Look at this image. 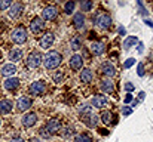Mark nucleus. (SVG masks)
Wrapping results in <instances>:
<instances>
[{
	"mask_svg": "<svg viewBox=\"0 0 153 142\" xmlns=\"http://www.w3.org/2000/svg\"><path fill=\"white\" fill-rule=\"evenodd\" d=\"M68 65H70V68H71L73 71H80V70L83 68V58H82V55H79V53L71 55Z\"/></svg>",
	"mask_w": 153,
	"mask_h": 142,
	"instance_id": "obj_15",
	"label": "nucleus"
},
{
	"mask_svg": "<svg viewBox=\"0 0 153 142\" xmlns=\"http://www.w3.org/2000/svg\"><path fill=\"white\" fill-rule=\"evenodd\" d=\"M114 118L116 116L110 111V110H101V114H100V120H101L104 124H113L114 123Z\"/></svg>",
	"mask_w": 153,
	"mask_h": 142,
	"instance_id": "obj_22",
	"label": "nucleus"
},
{
	"mask_svg": "<svg viewBox=\"0 0 153 142\" xmlns=\"http://www.w3.org/2000/svg\"><path fill=\"white\" fill-rule=\"evenodd\" d=\"M10 4H12V1H10V0H0V12L7 10V9L10 7Z\"/></svg>",
	"mask_w": 153,
	"mask_h": 142,
	"instance_id": "obj_35",
	"label": "nucleus"
},
{
	"mask_svg": "<svg viewBox=\"0 0 153 142\" xmlns=\"http://www.w3.org/2000/svg\"><path fill=\"white\" fill-rule=\"evenodd\" d=\"M82 121L86 124V127L95 129V127L98 126L100 117H98V116H95V114H89V116H85V117H82Z\"/></svg>",
	"mask_w": 153,
	"mask_h": 142,
	"instance_id": "obj_20",
	"label": "nucleus"
},
{
	"mask_svg": "<svg viewBox=\"0 0 153 142\" xmlns=\"http://www.w3.org/2000/svg\"><path fill=\"white\" fill-rule=\"evenodd\" d=\"M10 40L15 43V45H24L27 40H28V34H27V30L25 27L22 25H18L12 30L10 33Z\"/></svg>",
	"mask_w": 153,
	"mask_h": 142,
	"instance_id": "obj_4",
	"label": "nucleus"
},
{
	"mask_svg": "<svg viewBox=\"0 0 153 142\" xmlns=\"http://www.w3.org/2000/svg\"><path fill=\"white\" fill-rule=\"evenodd\" d=\"M0 126H1V118H0Z\"/></svg>",
	"mask_w": 153,
	"mask_h": 142,
	"instance_id": "obj_48",
	"label": "nucleus"
},
{
	"mask_svg": "<svg viewBox=\"0 0 153 142\" xmlns=\"http://www.w3.org/2000/svg\"><path fill=\"white\" fill-rule=\"evenodd\" d=\"M9 142H24V139H22V138H19V136H16V138H12Z\"/></svg>",
	"mask_w": 153,
	"mask_h": 142,
	"instance_id": "obj_42",
	"label": "nucleus"
},
{
	"mask_svg": "<svg viewBox=\"0 0 153 142\" xmlns=\"http://www.w3.org/2000/svg\"><path fill=\"white\" fill-rule=\"evenodd\" d=\"M144 96H146V93H144V92H140V99H141V101L144 99Z\"/></svg>",
	"mask_w": 153,
	"mask_h": 142,
	"instance_id": "obj_47",
	"label": "nucleus"
},
{
	"mask_svg": "<svg viewBox=\"0 0 153 142\" xmlns=\"http://www.w3.org/2000/svg\"><path fill=\"white\" fill-rule=\"evenodd\" d=\"M77 111H79V114H80L82 117H85V116L92 114V107H91L89 104H82V105L77 108Z\"/></svg>",
	"mask_w": 153,
	"mask_h": 142,
	"instance_id": "obj_31",
	"label": "nucleus"
},
{
	"mask_svg": "<svg viewBox=\"0 0 153 142\" xmlns=\"http://www.w3.org/2000/svg\"><path fill=\"white\" fill-rule=\"evenodd\" d=\"M65 142H68V141H65Z\"/></svg>",
	"mask_w": 153,
	"mask_h": 142,
	"instance_id": "obj_50",
	"label": "nucleus"
},
{
	"mask_svg": "<svg viewBox=\"0 0 153 142\" xmlns=\"http://www.w3.org/2000/svg\"><path fill=\"white\" fill-rule=\"evenodd\" d=\"M12 110H13L12 101H9V99H1L0 101V114L1 116H6V114L12 113Z\"/></svg>",
	"mask_w": 153,
	"mask_h": 142,
	"instance_id": "obj_25",
	"label": "nucleus"
},
{
	"mask_svg": "<svg viewBox=\"0 0 153 142\" xmlns=\"http://www.w3.org/2000/svg\"><path fill=\"white\" fill-rule=\"evenodd\" d=\"M79 7H80V12L85 15V12H91V10H92L94 3H92L91 0H82V1L79 3Z\"/></svg>",
	"mask_w": 153,
	"mask_h": 142,
	"instance_id": "obj_27",
	"label": "nucleus"
},
{
	"mask_svg": "<svg viewBox=\"0 0 153 142\" xmlns=\"http://www.w3.org/2000/svg\"><path fill=\"white\" fill-rule=\"evenodd\" d=\"M100 89L102 93H113L114 92V83L110 79H101L100 80Z\"/></svg>",
	"mask_w": 153,
	"mask_h": 142,
	"instance_id": "obj_21",
	"label": "nucleus"
},
{
	"mask_svg": "<svg viewBox=\"0 0 153 142\" xmlns=\"http://www.w3.org/2000/svg\"><path fill=\"white\" fill-rule=\"evenodd\" d=\"M119 33H120L122 36H125V30H123V27H119Z\"/></svg>",
	"mask_w": 153,
	"mask_h": 142,
	"instance_id": "obj_45",
	"label": "nucleus"
},
{
	"mask_svg": "<svg viewBox=\"0 0 153 142\" xmlns=\"http://www.w3.org/2000/svg\"><path fill=\"white\" fill-rule=\"evenodd\" d=\"M137 50H138V52H140V53H141V52H143V43H141V42H140V43H138V47H137Z\"/></svg>",
	"mask_w": 153,
	"mask_h": 142,
	"instance_id": "obj_43",
	"label": "nucleus"
},
{
	"mask_svg": "<svg viewBox=\"0 0 153 142\" xmlns=\"http://www.w3.org/2000/svg\"><path fill=\"white\" fill-rule=\"evenodd\" d=\"M52 80H53L55 83H62V80H64V71H62V70L55 71V73L52 74Z\"/></svg>",
	"mask_w": 153,
	"mask_h": 142,
	"instance_id": "obj_33",
	"label": "nucleus"
},
{
	"mask_svg": "<svg viewBox=\"0 0 153 142\" xmlns=\"http://www.w3.org/2000/svg\"><path fill=\"white\" fill-rule=\"evenodd\" d=\"M45 92H46V82L45 80H36L28 88V93L31 96H42Z\"/></svg>",
	"mask_w": 153,
	"mask_h": 142,
	"instance_id": "obj_5",
	"label": "nucleus"
},
{
	"mask_svg": "<svg viewBox=\"0 0 153 142\" xmlns=\"http://www.w3.org/2000/svg\"><path fill=\"white\" fill-rule=\"evenodd\" d=\"M74 9H76V1H73V0H70L64 4V13L65 15H71L74 12Z\"/></svg>",
	"mask_w": 153,
	"mask_h": 142,
	"instance_id": "obj_32",
	"label": "nucleus"
},
{
	"mask_svg": "<svg viewBox=\"0 0 153 142\" xmlns=\"http://www.w3.org/2000/svg\"><path fill=\"white\" fill-rule=\"evenodd\" d=\"M89 105H92V108H98V110H105L108 105H110V101L107 99V96L105 95H95V96H92V99H91V104Z\"/></svg>",
	"mask_w": 153,
	"mask_h": 142,
	"instance_id": "obj_8",
	"label": "nucleus"
},
{
	"mask_svg": "<svg viewBox=\"0 0 153 142\" xmlns=\"http://www.w3.org/2000/svg\"><path fill=\"white\" fill-rule=\"evenodd\" d=\"M39 136H40V138H43V139H51L52 138L51 135H49V132L45 129V126H42V127L39 129Z\"/></svg>",
	"mask_w": 153,
	"mask_h": 142,
	"instance_id": "obj_34",
	"label": "nucleus"
},
{
	"mask_svg": "<svg viewBox=\"0 0 153 142\" xmlns=\"http://www.w3.org/2000/svg\"><path fill=\"white\" fill-rule=\"evenodd\" d=\"M53 43H55V36H53V33H51V31L45 33L39 39V46L42 47V49H49V47H52Z\"/></svg>",
	"mask_w": 153,
	"mask_h": 142,
	"instance_id": "obj_14",
	"label": "nucleus"
},
{
	"mask_svg": "<svg viewBox=\"0 0 153 142\" xmlns=\"http://www.w3.org/2000/svg\"><path fill=\"white\" fill-rule=\"evenodd\" d=\"M134 64H135V59H134V58H129V59H126V61H125L123 67H125V68H131Z\"/></svg>",
	"mask_w": 153,
	"mask_h": 142,
	"instance_id": "obj_37",
	"label": "nucleus"
},
{
	"mask_svg": "<svg viewBox=\"0 0 153 142\" xmlns=\"http://www.w3.org/2000/svg\"><path fill=\"white\" fill-rule=\"evenodd\" d=\"M28 142H40V139H39V138H31Z\"/></svg>",
	"mask_w": 153,
	"mask_h": 142,
	"instance_id": "obj_46",
	"label": "nucleus"
},
{
	"mask_svg": "<svg viewBox=\"0 0 153 142\" xmlns=\"http://www.w3.org/2000/svg\"><path fill=\"white\" fill-rule=\"evenodd\" d=\"M22 10H24L22 3H19V1H13V3L10 4V7L7 9V13H9V16H10L12 19H18V18L22 15Z\"/></svg>",
	"mask_w": 153,
	"mask_h": 142,
	"instance_id": "obj_13",
	"label": "nucleus"
},
{
	"mask_svg": "<svg viewBox=\"0 0 153 142\" xmlns=\"http://www.w3.org/2000/svg\"><path fill=\"white\" fill-rule=\"evenodd\" d=\"M131 113H132V110H131L129 107H123V108H122V114H123V116H129Z\"/></svg>",
	"mask_w": 153,
	"mask_h": 142,
	"instance_id": "obj_40",
	"label": "nucleus"
},
{
	"mask_svg": "<svg viewBox=\"0 0 153 142\" xmlns=\"http://www.w3.org/2000/svg\"><path fill=\"white\" fill-rule=\"evenodd\" d=\"M22 53H24V52H22L21 47H13V49H10L9 53H7V56H9V59H10V64L21 61V59H22Z\"/></svg>",
	"mask_w": 153,
	"mask_h": 142,
	"instance_id": "obj_23",
	"label": "nucleus"
},
{
	"mask_svg": "<svg viewBox=\"0 0 153 142\" xmlns=\"http://www.w3.org/2000/svg\"><path fill=\"white\" fill-rule=\"evenodd\" d=\"M71 24L76 30H82L85 27V15L82 12H76L73 15V19H71Z\"/></svg>",
	"mask_w": 153,
	"mask_h": 142,
	"instance_id": "obj_18",
	"label": "nucleus"
},
{
	"mask_svg": "<svg viewBox=\"0 0 153 142\" xmlns=\"http://www.w3.org/2000/svg\"><path fill=\"white\" fill-rule=\"evenodd\" d=\"M61 62H62V56H61V53L56 52V50H49V52L43 56V65H45V68H48V70L58 68V67L61 65Z\"/></svg>",
	"mask_w": 153,
	"mask_h": 142,
	"instance_id": "obj_1",
	"label": "nucleus"
},
{
	"mask_svg": "<svg viewBox=\"0 0 153 142\" xmlns=\"http://www.w3.org/2000/svg\"><path fill=\"white\" fill-rule=\"evenodd\" d=\"M31 105H33L31 98H28V96H21V98H18V101H16V111H18V113H27V111L31 108Z\"/></svg>",
	"mask_w": 153,
	"mask_h": 142,
	"instance_id": "obj_10",
	"label": "nucleus"
},
{
	"mask_svg": "<svg viewBox=\"0 0 153 142\" xmlns=\"http://www.w3.org/2000/svg\"><path fill=\"white\" fill-rule=\"evenodd\" d=\"M45 27H46V22H45L40 16H34V18H31V21H30V24H28V28H30V31H31L33 34H39V33H42V31L45 30Z\"/></svg>",
	"mask_w": 153,
	"mask_h": 142,
	"instance_id": "obj_7",
	"label": "nucleus"
},
{
	"mask_svg": "<svg viewBox=\"0 0 153 142\" xmlns=\"http://www.w3.org/2000/svg\"><path fill=\"white\" fill-rule=\"evenodd\" d=\"M70 47H71L73 50H79V49L82 47V37H80L79 34H76V36L71 37V40H70Z\"/></svg>",
	"mask_w": 153,
	"mask_h": 142,
	"instance_id": "obj_29",
	"label": "nucleus"
},
{
	"mask_svg": "<svg viewBox=\"0 0 153 142\" xmlns=\"http://www.w3.org/2000/svg\"><path fill=\"white\" fill-rule=\"evenodd\" d=\"M43 62V55L39 52V50H33L28 53V56L25 58V67L28 70H36L42 65Z\"/></svg>",
	"mask_w": 153,
	"mask_h": 142,
	"instance_id": "obj_3",
	"label": "nucleus"
},
{
	"mask_svg": "<svg viewBox=\"0 0 153 142\" xmlns=\"http://www.w3.org/2000/svg\"><path fill=\"white\" fill-rule=\"evenodd\" d=\"M16 71H18V68L15 67V64H10V62L1 65V68H0V74H1L3 77H6V79L13 77V76L16 74Z\"/></svg>",
	"mask_w": 153,
	"mask_h": 142,
	"instance_id": "obj_17",
	"label": "nucleus"
},
{
	"mask_svg": "<svg viewBox=\"0 0 153 142\" xmlns=\"http://www.w3.org/2000/svg\"><path fill=\"white\" fill-rule=\"evenodd\" d=\"M100 73L104 76V79H110L111 80L113 77H116L117 70H116V67L111 62H102L100 65Z\"/></svg>",
	"mask_w": 153,
	"mask_h": 142,
	"instance_id": "obj_9",
	"label": "nucleus"
},
{
	"mask_svg": "<svg viewBox=\"0 0 153 142\" xmlns=\"http://www.w3.org/2000/svg\"><path fill=\"white\" fill-rule=\"evenodd\" d=\"M146 24H147L149 27H152V28H153V21H150V19H146Z\"/></svg>",
	"mask_w": 153,
	"mask_h": 142,
	"instance_id": "obj_44",
	"label": "nucleus"
},
{
	"mask_svg": "<svg viewBox=\"0 0 153 142\" xmlns=\"http://www.w3.org/2000/svg\"><path fill=\"white\" fill-rule=\"evenodd\" d=\"M37 114L36 113H27V114H24V117L21 118V123H22V126L24 127H27V129H30V127H33L36 123H37Z\"/></svg>",
	"mask_w": 153,
	"mask_h": 142,
	"instance_id": "obj_16",
	"label": "nucleus"
},
{
	"mask_svg": "<svg viewBox=\"0 0 153 142\" xmlns=\"http://www.w3.org/2000/svg\"><path fill=\"white\" fill-rule=\"evenodd\" d=\"M59 133H61V136H62L64 139H68L70 136H74V135H76L73 126H64V127H61Z\"/></svg>",
	"mask_w": 153,
	"mask_h": 142,
	"instance_id": "obj_26",
	"label": "nucleus"
},
{
	"mask_svg": "<svg viewBox=\"0 0 153 142\" xmlns=\"http://www.w3.org/2000/svg\"><path fill=\"white\" fill-rule=\"evenodd\" d=\"M138 45V37L137 36H126V39L123 40V47L125 49H129V47Z\"/></svg>",
	"mask_w": 153,
	"mask_h": 142,
	"instance_id": "obj_28",
	"label": "nucleus"
},
{
	"mask_svg": "<svg viewBox=\"0 0 153 142\" xmlns=\"http://www.w3.org/2000/svg\"><path fill=\"white\" fill-rule=\"evenodd\" d=\"M137 74H138L140 77L144 76V64H143V62H138V65H137Z\"/></svg>",
	"mask_w": 153,
	"mask_h": 142,
	"instance_id": "obj_36",
	"label": "nucleus"
},
{
	"mask_svg": "<svg viewBox=\"0 0 153 142\" xmlns=\"http://www.w3.org/2000/svg\"><path fill=\"white\" fill-rule=\"evenodd\" d=\"M89 50H91L95 56H100V55H102V53L105 52V45H104L102 42H92V43L89 45Z\"/></svg>",
	"mask_w": 153,
	"mask_h": 142,
	"instance_id": "obj_24",
	"label": "nucleus"
},
{
	"mask_svg": "<svg viewBox=\"0 0 153 142\" xmlns=\"http://www.w3.org/2000/svg\"><path fill=\"white\" fill-rule=\"evenodd\" d=\"M19 86H21V80L18 77H9L3 82V88L7 92H16L19 89Z\"/></svg>",
	"mask_w": 153,
	"mask_h": 142,
	"instance_id": "obj_12",
	"label": "nucleus"
},
{
	"mask_svg": "<svg viewBox=\"0 0 153 142\" xmlns=\"http://www.w3.org/2000/svg\"><path fill=\"white\" fill-rule=\"evenodd\" d=\"M56 16H58V7L53 4L45 6L40 12V18L43 21H53V19H56Z\"/></svg>",
	"mask_w": 153,
	"mask_h": 142,
	"instance_id": "obj_6",
	"label": "nucleus"
},
{
	"mask_svg": "<svg viewBox=\"0 0 153 142\" xmlns=\"http://www.w3.org/2000/svg\"><path fill=\"white\" fill-rule=\"evenodd\" d=\"M134 89H135V88H134V85H132V83H129V82H128V83H125V90H126L128 93H131Z\"/></svg>",
	"mask_w": 153,
	"mask_h": 142,
	"instance_id": "obj_39",
	"label": "nucleus"
},
{
	"mask_svg": "<svg viewBox=\"0 0 153 142\" xmlns=\"http://www.w3.org/2000/svg\"><path fill=\"white\" fill-rule=\"evenodd\" d=\"M45 129L49 132L51 136L59 133V130H61V120L59 118H49L46 121V124H45Z\"/></svg>",
	"mask_w": 153,
	"mask_h": 142,
	"instance_id": "obj_11",
	"label": "nucleus"
},
{
	"mask_svg": "<svg viewBox=\"0 0 153 142\" xmlns=\"http://www.w3.org/2000/svg\"><path fill=\"white\" fill-rule=\"evenodd\" d=\"M0 62H1V56H0Z\"/></svg>",
	"mask_w": 153,
	"mask_h": 142,
	"instance_id": "obj_49",
	"label": "nucleus"
},
{
	"mask_svg": "<svg viewBox=\"0 0 153 142\" xmlns=\"http://www.w3.org/2000/svg\"><path fill=\"white\" fill-rule=\"evenodd\" d=\"M94 22H95V25H97L100 30H102V31L110 30L111 25H113L111 16H110L108 13H105V12H101V10L94 15Z\"/></svg>",
	"mask_w": 153,
	"mask_h": 142,
	"instance_id": "obj_2",
	"label": "nucleus"
},
{
	"mask_svg": "<svg viewBox=\"0 0 153 142\" xmlns=\"http://www.w3.org/2000/svg\"><path fill=\"white\" fill-rule=\"evenodd\" d=\"M137 6L140 7V13H141L143 16H146V15H147V10H146V7L143 6V3H141V1H137Z\"/></svg>",
	"mask_w": 153,
	"mask_h": 142,
	"instance_id": "obj_38",
	"label": "nucleus"
},
{
	"mask_svg": "<svg viewBox=\"0 0 153 142\" xmlns=\"http://www.w3.org/2000/svg\"><path fill=\"white\" fill-rule=\"evenodd\" d=\"M74 142H94V139L89 133H76L74 135Z\"/></svg>",
	"mask_w": 153,
	"mask_h": 142,
	"instance_id": "obj_30",
	"label": "nucleus"
},
{
	"mask_svg": "<svg viewBox=\"0 0 153 142\" xmlns=\"http://www.w3.org/2000/svg\"><path fill=\"white\" fill-rule=\"evenodd\" d=\"M123 101H125V104H131V102H132V95L126 93V96H125V99H123Z\"/></svg>",
	"mask_w": 153,
	"mask_h": 142,
	"instance_id": "obj_41",
	"label": "nucleus"
},
{
	"mask_svg": "<svg viewBox=\"0 0 153 142\" xmlns=\"http://www.w3.org/2000/svg\"><path fill=\"white\" fill-rule=\"evenodd\" d=\"M79 79H80V82L85 83V85L92 83V80H94V73H92V70H91V68H82Z\"/></svg>",
	"mask_w": 153,
	"mask_h": 142,
	"instance_id": "obj_19",
	"label": "nucleus"
}]
</instances>
